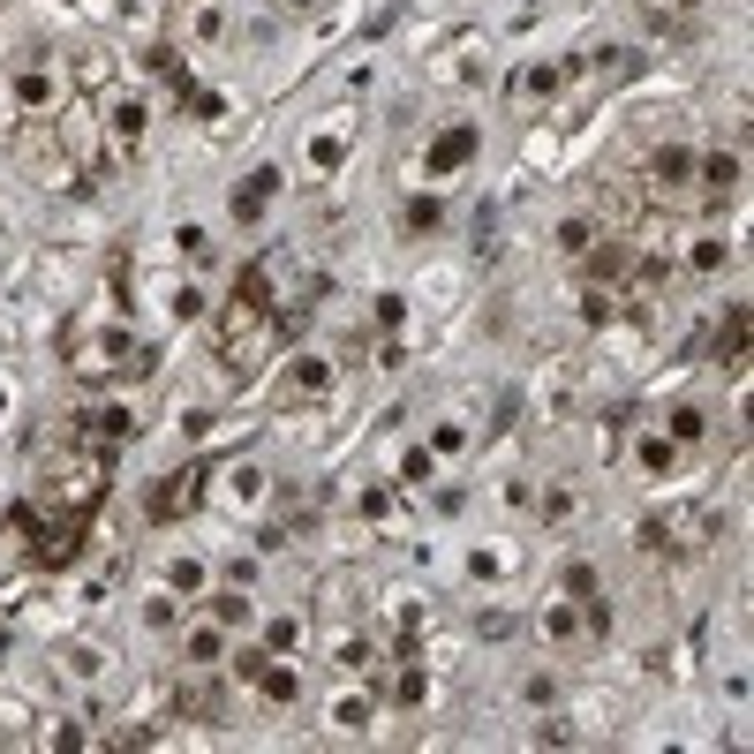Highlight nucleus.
I'll return each instance as SVG.
<instances>
[{
  "label": "nucleus",
  "instance_id": "nucleus-1",
  "mask_svg": "<svg viewBox=\"0 0 754 754\" xmlns=\"http://www.w3.org/2000/svg\"><path fill=\"white\" fill-rule=\"evenodd\" d=\"M15 166H23L38 189H61V196H76V189H84V166L61 151V129H53V122L15 129Z\"/></svg>",
  "mask_w": 754,
  "mask_h": 754
},
{
  "label": "nucleus",
  "instance_id": "nucleus-2",
  "mask_svg": "<svg viewBox=\"0 0 754 754\" xmlns=\"http://www.w3.org/2000/svg\"><path fill=\"white\" fill-rule=\"evenodd\" d=\"M212 490H219V506H234V513H265V506H272V475H265V460H227Z\"/></svg>",
  "mask_w": 754,
  "mask_h": 754
},
{
  "label": "nucleus",
  "instance_id": "nucleus-3",
  "mask_svg": "<svg viewBox=\"0 0 754 754\" xmlns=\"http://www.w3.org/2000/svg\"><path fill=\"white\" fill-rule=\"evenodd\" d=\"M687 181H694V151L687 144H656L649 151V204H664V196H687Z\"/></svg>",
  "mask_w": 754,
  "mask_h": 754
},
{
  "label": "nucleus",
  "instance_id": "nucleus-4",
  "mask_svg": "<svg viewBox=\"0 0 754 754\" xmlns=\"http://www.w3.org/2000/svg\"><path fill=\"white\" fill-rule=\"evenodd\" d=\"M122 355H129V332H99V340H84L76 347V385H106V378H122Z\"/></svg>",
  "mask_w": 754,
  "mask_h": 754
},
{
  "label": "nucleus",
  "instance_id": "nucleus-5",
  "mask_svg": "<svg viewBox=\"0 0 754 754\" xmlns=\"http://www.w3.org/2000/svg\"><path fill=\"white\" fill-rule=\"evenodd\" d=\"M189 506H196V468H174V475H158V483H151V498H144V513L158 521V528H174Z\"/></svg>",
  "mask_w": 754,
  "mask_h": 754
},
{
  "label": "nucleus",
  "instance_id": "nucleus-6",
  "mask_svg": "<svg viewBox=\"0 0 754 754\" xmlns=\"http://www.w3.org/2000/svg\"><path fill=\"white\" fill-rule=\"evenodd\" d=\"M151 129V106H144V91H106V144L114 151H129L137 137Z\"/></svg>",
  "mask_w": 754,
  "mask_h": 754
},
{
  "label": "nucleus",
  "instance_id": "nucleus-7",
  "mask_svg": "<svg viewBox=\"0 0 754 754\" xmlns=\"http://www.w3.org/2000/svg\"><path fill=\"white\" fill-rule=\"evenodd\" d=\"M227 649H234V641H227V626H219V618L181 626V656H189V672H219V664H227Z\"/></svg>",
  "mask_w": 754,
  "mask_h": 754
},
{
  "label": "nucleus",
  "instance_id": "nucleus-8",
  "mask_svg": "<svg viewBox=\"0 0 754 754\" xmlns=\"http://www.w3.org/2000/svg\"><path fill=\"white\" fill-rule=\"evenodd\" d=\"M475 151H483V129H475V122H460V129H446V137L431 144V158H423V166H431V174L446 181V174H460V166H468Z\"/></svg>",
  "mask_w": 754,
  "mask_h": 754
},
{
  "label": "nucleus",
  "instance_id": "nucleus-9",
  "mask_svg": "<svg viewBox=\"0 0 754 754\" xmlns=\"http://www.w3.org/2000/svg\"><path fill=\"white\" fill-rule=\"evenodd\" d=\"M280 189H287V174H280V166H257V174L234 189V219H242V227H257V219H265V204H272Z\"/></svg>",
  "mask_w": 754,
  "mask_h": 754
},
{
  "label": "nucleus",
  "instance_id": "nucleus-10",
  "mask_svg": "<svg viewBox=\"0 0 754 754\" xmlns=\"http://www.w3.org/2000/svg\"><path fill=\"white\" fill-rule=\"evenodd\" d=\"M8 84H15V106H23V114H46V106L61 99V84H53V68H46V61H23Z\"/></svg>",
  "mask_w": 754,
  "mask_h": 754
},
{
  "label": "nucleus",
  "instance_id": "nucleus-11",
  "mask_svg": "<svg viewBox=\"0 0 754 754\" xmlns=\"http://www.w3.org/2000/svg\"><path fill=\"white\" fill-rule=\"evenodd\" d=\"M250 687H257V694H265L272 710H287V702H302V672L287 664V656H265V672H257Z\"/></svg>",
  "mask_w": 754,
  "mask_h": 754
},
{
  "label": "nucleus",
  "instance_id": "nucleus-12",
  "mask_svg": "<svg viewBox=\"0 0 754 754\" xmlns=\"http://www.w3.org/2000/svg\"><path fill=\"white\" fill-rule=\"evenodd\" d=\"M710 355H717V362H725V370L740 378V355H747V302H732V309H725V324H717Z\"/></svg>",
  "mask_w": 754,
  "mask_h": 754
},
{
  "label": "nucleus",
  "instance_id": "nucleus-13",
  "mask_svg": "<svg viewBox=\"0 0 754 754\" xmlns=\"http://www.w3.org/2000/svg\"><path fill=\"white\" fill-rule=\"evenodd\" d=\"M332 664H340L347 679H355V672H378V641L355 634V626H340V634H332Z\"/></svg>",
  "mask_w": 754,
  "mask_h": 754
},
{
  "label": "nucleus",
  "instance_id": "nucleus-14",
  "mask_svg": "<svg viewBox=\"0 0 754 754\" xmlns=\"http://www.w3.org/2000/svg\"><path fill=\"white\" fill-rule=\"evenodd\" d=\"M61 672H68V679H84V687H99V679L114 672V656H106L99 641H68V649H61Z\"/></svg>",
  "mask_w": 754,
  "mask_h": 754
},
{
  "label": "nucleus",
  "instance_id": "nucleus-15",
  "mask_svg": "<svg viewBox=\"0 0 754 754\" xmlns=\"http://www.w3.org/2000/svg\"><path fill=\"white\" fill-rule=\"evenodd\" d=\"M370 717H378V702H370V694H355V687H347V694H332V710H324V725H332V732H347V740H355V732H370Z\"/></svg>",
  "mask_w": 754,
  "mask_h": 754
},
{
  "label": "nucleus",
  "instance_id": "nucleus-16",
  "mask_svg": "<svg viewBox=\"0 0 754 754\" xmlns=\"http://www.w3.org/2000/svg\"><path fill=\"white\" fill-rule=\"evenodd\" d=\"M317 597H324V611H332V618H355L370 589H362V582H355V574L340 566V574H324V589H317Z\"/></svg>",
  "mask_w": 754,
  "mask_h": 754
},
{
  "label": "nucleus",
  "instance_id": "nucleus-17",
  "mask_svg": "<svg viewBox=\"0 0 754 754\" xmlns=\"http://www.w3.org/2000/svg\"><path fill=\"white\" fill-rule=\"evenodd\" d=\"M694 174H702L710 196H732L740 189V151H710V158H694Z\"/></svg>",
  "mask_w": 754,
  "mask_h": 754
},
{
  "label": "nucleus",
  "instance_id": "nucleus-18",
  "mask_svg": "<svg viewBox=\"0 0 754 754\" xmlns=\"http://www.w3.org/2000/svg\"><path fill=\"white\" fill-rule=\"evenodd\" d=\"M393 475H400V490H431V483H438V452H431V446H408L400 460H393Z\"/></svg>",
  "mask_w": 754,
  "mask_h": 754
},
{
  "label": "nucleus",
  "instance_id": "nucleus-19",
  "mask_svg": "<svg viewBox=\"0 0 754 754\" xmlns=\"http://www.w3.org/2000/svg\"><path fill=\"white\" fill-rule=\"evenodd\" d=\"M204 309H212V302H204L196 280H174V287H166V317H174V324H204Z\"/></svg>",
  "mask_w": 754,
  "mask_h": 754
},
{
  "label": "nucleus",
  "instance_id": "nucleus-20",
  "mask_svg": "<svg viewBox=\"0 0 754 754\" xmlns=\"http://www.w3.org/2000/svg\"><path fill=\"white\" fill-rule=\"evenodd\" d=\"M634 468H641V475H672V468H679V446H672L664 431H649V438L634 446Z\"/></svg>",
  "mask_w": 754,
  "mask_h": 754
},
{
  "label": "nucleus",
  "instance_id": "nucleus-21",
  "mask_svg": "<svg viewBox=\"0 0 754 754\" xmlns=\"http://www.w3.org/2000/svg\"><path fill=\"white\" fill-rule=\"evenodd\" d=\"M287 385H295V393H309V400H317V393H324V385H332V362H324V355H295V362H287Z\"/></svg>",
  "mask_w": 754,
  "mask_h": 754
},
{
  "label": "nucleus",
  "instance_id": "nucleus-22",
  "mask_svg": "<svg viewBox=\"0 0 754 754\" xmlns=\"http://www.w3.org/2000/svg\"><path fill=\"white\" fill-rule=\"evenodd\" d=\"M664 438H672V446H702V438H710V416H702V408H672V416H664Z\"/></svg>",
  "mask_w": 754,
  "mask_h": 754
},
{
  "label": "nucleus",
  "instance_id": "nucleus-23",
  "mask_svg": "<svg viewBox=\"0 0 754 754\" xmlns=\"http://www.w3.org/2000/svg\"><path fill=\"white\" fill-rule=\"evenodd\" d=\"M589 61H597L603 84H626V76H641V53H634V46H603V53H589Z\"/></svg>",
  "mask_w": 754,
  "mask_h": 754
},
{
  "label": "nucleus",
  "instance_id": "nucleus-24",
  "mask_svg": "<svg viewBox=\"0 0 754 754\" xmlns=\"http://www.w3.org/2000/svg\"><path fill=\"white\" fill-rule=\"evenodd\" d=\"M559 84H566V68H551V61H536V68H521V84H513V91H521V99H551Z\"/></svg>",
  "mask_w": 754,
  "mask_h": 754
},
{
  "label": "nucleus",
  "instance_id": "nucleus-25",
  "mask_svg": "<svg viewBox=\"0 0 754 754\" xmlns=\"http://www.w3.org/2000/svg\"><path fill=\"white\" fill-rule=\"evenodd\" d=\"M302 641H309V618H272V634H265V649H272V656H295Z\"/></svg>",
  "mask_w": 754,
  "mask_h": 754
},
{
  "label": "nucleus",
  "instance_id": "nucleus-26",
  "mask_svg": "<svg viewBox=\"0 0 754 754\" xmlns=\"http://www.w3.org/2000/svg\"><path fill=\"white\" fill-rule=\"evenodd\" d=\"M597 242V219H559V257H589Z\"/></svg>",
  "mask_w": 754,
  "mask_h": 754
},
{
  "label": "nucleus",
  "instance_id": "nucleus-27",
  "mask_svg": "<svg viewBox=\"0 0 754 754\" xmlns=\"http://www.w3.org/2000/svg\"><path fill=\"white\" fill-rule=\"evenodd\" d=\"M174 250H181L189 265H204V257H212V227H196V219H181V227H174Z\"/></svg>",
  "mask_w": 754,
  "mask_h": 754
},
{
  "label": "nucleus",
  "instance_id": "nucleus-28",
  "mask_svg": "<svg viewBox=\"0 0 754 754\" xmlns=\"http://www.w3.org/2000/svg\"><path fill=\"white\" fill-rule=\"evenodd\" d=\"M189 30H196L204 46H212V38H227V8H219V0H196V15H189Z\"/></svg>",
  "mask_w": 754,
  "mask_h": 754
},
{
  "label": "nucleus",
  "instance_id": "nucleus-29",
  "mask_svg": "<svg viewBox=\"0 0 754 754\" xmlns=\"http://www.w3.org/2000/svg\"><path fill=\"white\" fill-rule=\"evenodd\" d=\"M423 694H431V672H423V664H400V679H393V702H408V710H416Z\"/></svg>",
  "mask_w": 754,
  "mask_h": 754
},
{
  "label": "nucleus",
  "instance_id": "nucleus-30",
  "mask_svg": "<svg viewBox=\"0 0 754 754\" xmlns=\"http://www.w3.org/2000/svg\"><path fill=\"white\" fill-rule=\"evenodd\" d=\"M340 151H347L340 129H317V137H309V166H324V174H332V166H340Z\"/></svg>",
  "mask_w": 754,
  "mask_h": 754
},
{
  "label": "nucleus",
  "instance_id": "nucleus-31",
  "mask_svg": "<svg viewBox=\"0 0 754 754\" xmlns=\"http://www.w3.org/2000/svg\"><path fill=\"white\" fill-rule=\"evenodd\" d=\"M725 257H732V250H725L717 234H702V242L687 250V265H694V272H725Z\"/></svg>",
  "mask_w": 754,
  "mask_h": 754
},
{
  "label": "nucleus",
  "instance_id": "nucleus-32",
  "mask_svg": "<svg viewBox=\"0 0 754 754\" xmlns=\"http://www.w3.org/2000/svg\"><path fill=\"white\" fill-rule=\"evenodd\" d=\"M574 506H582V498H574V490H566V483H559V490H544V498H536V513H544V521H574Z\"/></svg>",
  "mask_w": 754,
  "mask_h": 754
},
{
  "label": "nucleus",
  "instance_id": "nucleus-33",
  "mask_svg": "<svg viewBox=\"0 0 754 754\" xmlns=\"http://www.w3.org/2000/svg\"><path fill=\"white\" fill-rule=\"evenodd\" d=\"M468 566H475V574H490V582H498V574H513V566H521V559H513V551H506V544H490V551H475V559H468Z\"/></svg>",
  "mask_w": 754,
  "mask_h": 754
},
{
  "label": "nucleus",
  "instance_id": "nucleus-34",
  "mask_svg": "<svg viewBox=\"0 0 754 754\" xmlns=\"http://www.w3.org/2000/svg\"><path fill=\"white\" fill-rule=\"evenodd\" d=\"M536 626H544V634H551V641H574V634H582V618H574V611H566V603H551V611H544V618H536Z\"/></svg>",
  "mask_w": 754,
  "mask_h": 754
},
{
  "label": "nucleus",
  "instance_id": "nucleus-35",
  "mask_svg": "<svg viewBox=\"0 0 754 754\" xmlns=\"http://www.w3.org/2000/svg\"><path fill=\"white\" fill-rule=\"evenodd\" d=\"M144 626H158V634H174L181 626V611H174V597L158 589V597H144Z\"/></svg>",
  "mask_w": 754,
  "mask_h": 754
},
{
  "label": "nucleus",
  "instance_id": "nucleus-36",
  "mask_svg": "<svg viewBox=\"0 0 754 754\" xmlns=\"http://www.w3.org/2000/svg\"><path fill=\"white\" fill-rule=\"evenodd\" d=\"M204 603H212V618H219L227 634H234V626H250V603H242V597H204Z\"/></svg>",
  "mask_w": 754,
  "mask_h": 754
},
{
  "label": "nucleus",
  "instance_id": "nucleus-37",
  "mask_svg": "<svg viewBox=\"0 0 754 754\" xmlns=\"http://www.w3.org/2000/svg\"><path fill=\"white\" fill-rule=\"evenodd\" d=\"M158 15H166V0H129V30H137V38L158 30Z\"/></svg>",
  "mask_w": 754,
  "mask_h": 754
},
{
  "label": "nucleus",
  "instance_id": "nucleus-38",
  "mask_svg": "<svg viewBox=\"0 0 754 754\" xmlns=\"http://www.w3.org/2000/svg\"><path fill=\"white\" fill-rule=\"evenodd\" d=\"M438 219H446V204H438V196H416V204H408V227H416V234H431Z\"/></svg>",
  "mask_w": 754,
  "mask_h": 754
},
{
  "label": "nucleus",
  "instance_id": "nucleus-39",
  "mask_svg": "<svg viewBox=\"0 0 754 754\" xmlns=\"http://www.w3.org/2000/svg\"><path fill=\"white\" fill-rule=\"evenodd\" d=\"M355 513H362V521H385V513H393V490H378V483L355 490Z\"/></svg>",
  "mask_w": 754,
  "mask_h": 754
},
{
  "label": "nucleus",
  "instance_id": "nucleus-40",
  "mask_svg": "<svg viewBox=\"0 0 754 754\" xmlns=\"http://www.w3.org/2000/svg\"><path fill=\"white\" fill-rule=\"evenodd\" d=\"M38 747H84V732H76L68 717H46V732H38Z\"/></svg>",
  "mask_w": 754,
  "mask_h": 754
},
{
  "label": "nucleus",
  "instance_id": "nucleus-41",
  "mask_svg": "<svg viewBox=\"0 0 754 754\" xmlns=\"http://www.w3.org/2000/svg\"><path fill=\"white\" fill-rule=\"evenodd\" d=\"M566 597H574V603L597 597V566H589V559H574V566H566Z\"/></svg>",
  "mask_w": 754,
  "mask_h": 754
},
{
  "label": "nucleus",
  "instance_id": "nucleus-42",
  "mask_svg": "<svg viewBox=\"0 0 754 754\" xmlns=\"http://www.w3.org/2000/svg\"><path fill=\"white\" fill-rule=\"evenodd\" d=\"M460 446H468V431H460L452 416H446V423H431V452H460Z\"/></svg>",
  "mask_w": 754,
  "mask_h": 754
},
{
  "label": "nucleus",
  "instance_id": "nucleus-43",
  "mask_svg": "<svg viewBox=\"0 0 754 754\" xmlns=\"http://www.w3.org/2000/svg\"><path fill=\"white\" fill-rule=\"evenodd\" d=\"M166 582H174V589H204V566H196V559H174Z\"/></svg>",
  "mask_w": 754,
  "mask_h": 754
},
{
  "label": "nucleus",
  "instance_id": "nucleus-44",
  "mask_svg": "<svg viewBox=\"0 0 754 754\" xmlns=\"http://www.w3.org/2000/svg\"><path fill=\"white\" fill-rule=\"evenodd\" d=\"M76 84H106V53H76Z\"/></svg>",
  "mask_w": 754,
  "mask_h": 754
},
{
  "label": "nucleus",
  "instance_id": "nucleus-45",
  "mask_svg": "<svg viewBox=\"0 0 754 754\" xmlns=\"http://www.w3.org/2000/svg\"><path fill=\"white\" fill-rule=\"evenodd\" d=\"M528 740H536V747H566V740H574V732H566V717H551V725H536V732H528Z\"/></svg>",
  "mask_w": 754,
  "mask_h": 754
},
{
  "label": "nucleus",
  "instance_id": "nucleus-46",
  "mask_svg": "<svg viewBox=\"0 0 754 754\" xmlns=\"http://www.w3.org/2000/svg\"><path fill=\"white\" fill-rule=\"evenodd\" d=\"M400 317H408V295H378V324H385V332H393Z\"/></svg>",
  "mask_w": 754,
  "mask_h": 754
},
{
  "label": "nucleus",
  "instance_id": "nucleus-47",
  "mask_svg": "<svg viewBox=\"0 0 754 754\" xmlns=\"http://www.w3.org/2000/svg\"><path fill=\"white\" fill-rule=\"evenodd\" d=\"M8 408H15V393H8V378H0V423H8Z\"/></svg>",
  "mask_w": 754,
  "mask_h": 754
},
{
  "label": "nucleus",
  "instance_id": "nucleus-48",
  "mask_svg": "<svg viewBox=\"0 0 754 754\" xmlns=\"http://www.w3.org/2000/svg\"><path fill=\"white\" fill-rule=\"evenodd\" d=\"M280 8H295V15H309V8H317V0H280Z\"/></svg>",
  "mask_w": 754,
  "mask_h": 754
}]
</instances>
